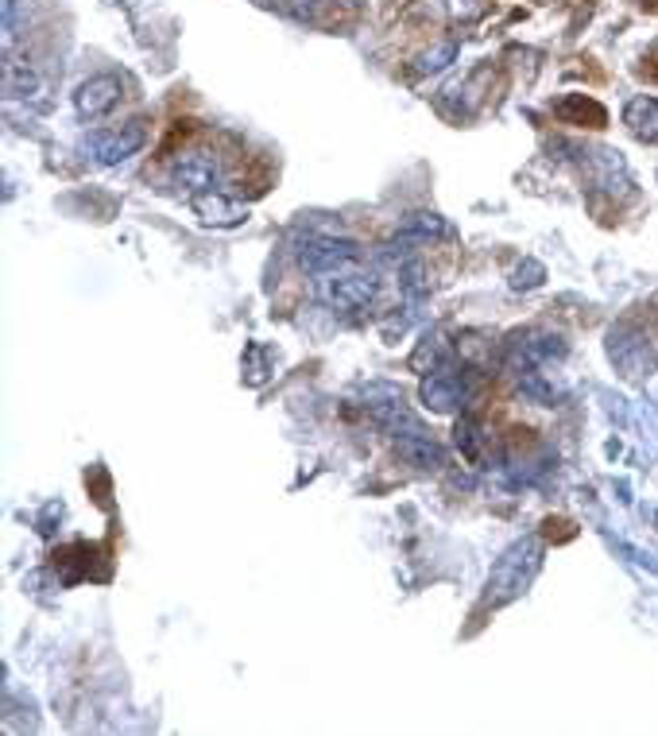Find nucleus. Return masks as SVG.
<instances>
[{
	"label": "nucleus",
	"instance_id": "nucleus-4",
	"mask_svg": "<svg viewBox=\"0 0 658 736\" xmlns=\"http://www.w3.org/2000/svg\"><path fill=\"white\" fill-rule=\"evenodd\" d=\"M465 396H469V384L457 372H446V368H434L427 380H422V403L430 411H453L461 407Z\"/></svg>",
	"mask_w": 658,
	"mask_h": 736
},
{
	"label": "nucleus",
	"instance_id": "nucleus-8",
	"mask_svg": "<svg viewBox=\"0 0 658 736\" xmlns=\"http://www.w3.org/2000/svg\"><path fill=\"white\" fill-rule=\"evenodd\" d=\"M140 132H136V128H132V132L128 136H113L109 143H101V160H105V163H116V160H128V155L132 152H136L140 148Z\"/></svg>",
	"mask_w": 658,
	"mask_h": 736
},
{
	"label": "nucleus",
	"instance_id": "nucleus-10",
	"mask_svg": "<svg viewBox=\"0 0 658 736\" xmlns=\"http://www.w3.org/2000/svg\"><path fill=\"white\" fill-rule=\"evenodd\" d=\"M457 446L469 457H476V427L469 423V418H461V423H457Z\"/></svg>",
	"mask_w": 658,
	"mask_h": 736
},
{
	"label": "nucleus",
	"instance_id": "nucleus-5",
	"mask_svg": "<svg viewBox=\"0 0 658 736\" xmlns=\"http://www.w3.org/2000/svg\"><path fill=\"white\" fill-rule=\"evenodd\" d=\"M395 454H399L407 466H415V469H442L446 466V450L430 435H422L418 427L399 430V435H395Z\"/></svg>",
	"mask_w": 658,
	"mask_h": 736
},
{
	"label": "nucleus",
	"instance_id": "nucleus-1",
	"mask_svg": "<svg viewBox=\"0 0 658 736\" xmlns=\"http://www.w3.org/2000/svg\"><path fill=\"white\" fill-rule=\"evenodd\" d=\"M535 566H538V543H535V539L516 543V546H511V551L492 566V574H488V601H492V604L511 601L526 582H531Z\"/></svg>",
	"mask_w": 658,
	"mask_h": 736
},
{
	"label": "nucleus",
	"instance_id": "nucleus-2",
	"mask_svg": "<svg viewBox=\"0 0 658 736\" xmlns=\"http://www.w3.org/2000/svg\"><path fill=\"white\" fill-rule=\"evenodd\" d=\"M318 295L333 310H364L379 295V283L372 276H364V271L341 268V271H329L326 280H318Z\"/></svg>",
	"mask_w": 658,
	"mask_h": 736
},
{
	"label": "nucleus",
	"instance_id": "nucleus-3",
	"mask_svg": "<svg viewBox=\"0 0 658 736\" xmlns=\"http://www.w3.org/2000/svg\"><path fill=\"white\" fill-rule=\"evenodd\" d=\"M357 260H360L357 240L321 237V233H310L299 240V264L306 271H341V268H353Z\"/></svg>",
	"mask_w": 658,
	"mask_h": 736
},
{
	"label": "nucleus",
	"instance_id": "nucleus-6",
	"mask_svg": "<svg viewBox=\"0 0 658 736\" xmlns=\"http://www.w3.org/2000/svg\"><path fill=\"white\" fill-rule=\"evenodd\" d=\"M198 213L206 225H217V229H237L248 210L237 206V201H225V198H198Z\"/></svg>",
	"mask_w": 658,
	"mask_h": 736
},
{
	"label": "nucleus",
	"instance_id": "nucleus-7",
	"mask_svg": "<svg viewBox=\"0 0 658 736\" xmlns=\"http://www.w3.org/2000/svg\"><path fill=\"white\" fill-rule=\"evenodd\" d=\"M174 179L186 191H213L217 186V167L210 160H182L179 171H174Z\"/></svg>",
	"mask_w": 658,
	"mask_h": 736
},
{
	"label": "nucleus",
	"instance_id": "nucleus-9",
	"mask_svg": "<svg viewBox=\"0 0 658 736\" xmlns=\"http://www.w3.org/2000/svg\"><path fill=\"white\" fill-rule=\"evenodd\" d=\"M113 85L109 82H93L82 90V113H90V117H97V113H105L113 105Z\"/></svg>",
	"mask_w": 658,
	"mask_h": 736
}]
</instances>
